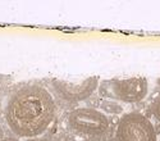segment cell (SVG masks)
<instances>
[{
    "label": "cell",
    "instance_id": "7a4b0ae2",
    "mask_svg": "<svg viewBox=\"0 0 160 141\" xmlns=\"http://www.w3.org/2000/svg\"><path fill=\"white\" fill-rule=\"evenodd\" d=\"M148 80L143 77H132L127 80L105 81L100 86V94L126 103H138L148 96Z\"/></svg>",
    "mask_w": 160,
    "mask_h": 141
},
{
    "label": "cell",
    "instance_id": "277c9868",
    "mask_svg": "<svg viewBox=\"0 0 160 141\" xmlns=\"http://www.w3.org/2000/svg\"><path fill=\"white\" fill-rule=\"evenodd\" d=\"M68 124L72 130L87 133V135H101L109 128V118L94 108H78L69 113Z\"/></svg>",
    "mask_w": 160,
    "mask_h": 141
},
{
    "label": "cell",
    "instance_id": "3957f363",
    "mask_svg": "<svg viewBox=\"0 0 160 141\" xmlns=\"http://www.w3.org/2000/svg\"><path fill=\"white\" fill-rule=\"evenodd\" d=\"M118 141H158L156 131L149 118L137 112L124 114L117 128Z\"/></svg>",
    "mask_w": 160,
    "mask_h": 141
},
{
    "label": "cell",
    "instance_id": "6da1fadb",
    "mask_svg": "<svg viewBox=\"0 0 160 141\" xmlns=\"http://www.w3.org/2000/svg\"><path fill=\"white\" fill-rule=\"evenodd\" d=\"M55 117V103L46 88L27 85L13 93L5 107L10 131L19 137L33 138L44 133Z\"/></svg>",
    "mask_w": 160,
    "mask_h": 141
},
{
    "label": "cell",
    "instance_id": "52a82bcc",
    "mask_svg": "<svg viewBox=\"0 0 160 141\" xmlns=\"http://www.w3.org/2000/svg\"><path fill=\"white\" fill-rule=\"evenodd\" d=\"M151 113L156 121L160 122V98H158L151 105Z\"/></svg>",
    "mask_w": 160,
    "mask_h": 141
},
{
    "label": "cell",
    "instance_id": "5b68a950",
    "mask_svg": "<svg viewBox=\"0 0 160 141\" xmlns=\"http://www.w3.org/2000/svg\"><path fill=\"white\" fill-rule=\"evenodd\" d=\"M52 87L55 93L69 103H77L88 99L99 87V78L98 77H88V78L81 82H68L55 80L52 81Z\"/></svg>",
    "mask_w": 160,
    "mask_h": 141
},
{
    "label": "cell",
    "instance_id": "30bf717a",
    "mask_svg": "<svg viewBox=\"0 0 160 141\" xmlns=\"http://www.w3.org/2000/svg\"><path fill=\"white\" fill-rule=\"evenodd\" d=\"M27 141H40V140L36 138V137H33V138H27Z\"/></svg>",
    "mask_w": 160,
    "mask_h": 141
},
{
    "label": "cell",
    "instance_id": "8fae6325",
    "mask_svg": "<svg viewBox=\"0 0 160 141\" xmlns=\"http://www.w3.org/2000/svg\"><path fill=\"white\" fill-rule=\"evenodd\" d=\"M0 109H2V98H0Z\"/></svg>",
    "mask_w": 160,
    "mask_h": 141
},
{
    "label": "cell",
    "instance_id": "9c48e42d",
    "mask_svg": "<svg viewBox=\"0 0 160 141\" xmlns=\"http://www.w3.org/2000/svg\"><path fill=\"white\" fill-rule=\"evenodd\" d=\"M4 138V131H3V128L0 127V141H2Z\"/></svg>",
    "mask_w": 160,
    "mask_h": 141
},
{
    "label": "cell",
    "instance_id": "8992f818",
    "mask_svg": "<svg viewBox=\"0 0 160 141\" xmlns=\"http://www.w3.org/2000/svg\"><path fill=\"white\" fill-rule=\"evenodd\" d=\"M100 108H101V110H104L105 113H109V114H121L123 112V108L112 100H101Z\"/></svg>",
    "mask_w": 160,
    "mask_h": 141
},
{
    "label": "cell",
    "instance_id": "ba28073f",
    "mask_svg": "<svg viewBox=\"0 0 160 141\" xmlns=\"http://www.w3.org/2000/svg\"><path fill=\"white\" fill-rule=\"evenodd\" d=\"M2 141H19V140L16 138V137H4Z\"/></svg>",
    "mask_w": 160,
    "mask_h": 141
}]
</instances>
